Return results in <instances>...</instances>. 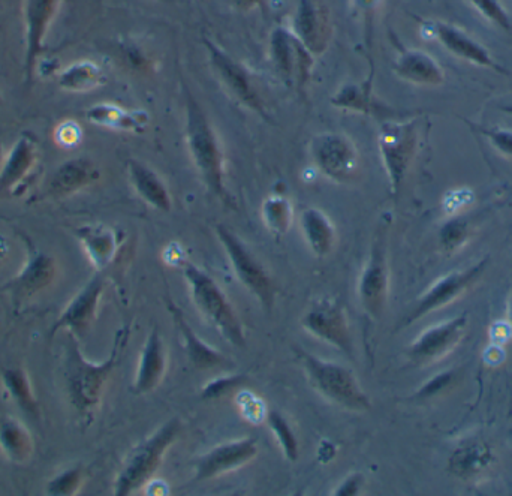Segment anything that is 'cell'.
<instances>
[{"instance_id": "obj_10", "label": "cell", "mask_w": 512, "mask_h": 496, "mask_svg": "<svg viewBox=\"0 0 512 496\" xmlns=\"http://www.w3.org/2000/svg\"><path fill=\"white\" fill-rule=\"evenodd\" d=\"M384 230H379L370 248L369 257L358 279V300L361 308L373 320H381L390 293V267Z\"/></svg>"}, {"instance_id": "obj_41", "label": "cell", "mask_w": 512, "mask_h": 496, "mask_svg": "<svg viewBox=\"0 0 512 496\" xmlns=\"http://www.w3.org/2000/svg\"><path fill=\"white\" fill-rule=\"evenodd\" d=\"M469 126H471L474 131H477L478 134L486 137L489 143L492 144L501 155L512 159V131H510V129L499 128V126L486 128V126H478L474 125V123H469Z\"/></svg>"}, {"instance_id": "obj_36", "label": "cell", "mask_w": 512, "mask_h": 496, "mask_svg": "<svg viewBox=\"0 0 512 496\" xmlns=\"http://www.w3.org/2000/svg\"><path fill=\"white\" fill-rule=\"evenodd\" d=\"M472 231H474V227H472L471 219L466 216H451L439 230V242H441L442 249L447 254H457L471 240Z\"/></svg>"}, {"instance_id": "obj_7", "label": "cell", "mask_w": 512, "mask_h": 496, "mask_svg": "<svg viewBox=\"0 0 512 496\" xmlns=\"http://www.w3.org/2000/svg\"><path fill=\"white\" fill-rule=\"evenodd\" d=\"M216 237L224 248L225 255L230 261L231 269L236 273L240 284L258 299L259 305L267 312L274 306L276 288L261 261L252 254L245 242L234 231L225 225L215 227Z\"/></svg>"}, {"instance_id": "obj_22", "label": "cell", "mask_w": 512, "mask_h": 496, "mask_svg": "<svg viewBox=\"0 0 512 496\" xmlns=\"http://www.w3.org/2000/svg\"><path fill=\"white\" fill-rule=\"evenodd\" d=\"M167 372V348L158 329H153L141 348L132 393L143 396L158 389Z\"/></svg>"}, {"instance_id": "obj_32", "label": "cell", "mask_w": 512, "mask_h": 496, "mask_svg": "<svg viewBox=\"0 0 512 496\" xmlns=\"http://www.w3.org/2000/svg\"><path fill=\"white\" fill-rule=\"evenodd\" d=\"M33 438L27 426L17 417L0 419V452L12 464L23 465L32 458Z\"/></svg>"}, {"instance_id": "obj_29", "label": "cell", "mask_w": 512, "mask_h": 496, "mask_svg": "<svg viewBox=\"0 0 512 496\" xmlns=\"http://www.w3.org/2000/svg\"><path fill=\"white\" fill-rule=\"evenodd\" d=\"M495 455L486 443L468 441L451 455L448 470L463 482H475L492 470Z\"/></svg>"}, {"instance_id": "obj_37", "label": "cell", "mask_w": 512, "mask_h": 496, "mask_svg": "<svg viewBox=\"0 0 512 496\" xmlns=\"http://www.w3.org/2000/svg\"><path fill=\"white\" fill-rule=\"evenodd\" d=\"M268 428L273 432L277 444L282 449L283 455L289 462H295L298 459V440L295 437L294 429L289 425L288 420L285 419L279 411L271 410L265 417Z\"/></svg>"}, {"instance_id": "obj_38", "label": "cell", "mask_w": 512, "mask_h": 496, "mask_svg": "<svg viewBox=\"0 0 512 496\" xmlns=\"http://www.w3.org/2000/svg\"><path fill=\"white\" fill-rule=\"evenodd\" d=\"M86 471L83 467L66 468L53 477L45 486V494L50 496H74L83 488Z\"/></svg>"}, {"instance_id": "obj_19", "label": "cell", "mask_w": 512, "mask_h": 496, "mask_svg": "<svg viewBox=\"0 0 512 496\" xmlns=\"http://www.w3.org/2000/svg\"><path fill=\"white\" fill-rule=\"evenodd\" d=\"M432 29L433 36L444 45L445 50L459 59L466 60L475 66L490 69L498 74L508 75L510 72L495 60L490 51L480 42L475 41L465 30L453 24L444 23V21H432L426 23Z\"/></svg>"}, {"instance_id": "obj_45", "label": "cell", "mask_w": 512, "mask_h": 496, "mask_svg": "<svg viewBox=\"0 0 512 496\" xmlns=\"http://www.w3.org/2000/svg\"><path fill=\"white\" fill-rule=\"evenodd\" d=\"M364 476L360 473L349 474L339 488L334 489V496H357L364 488Z\"/></svg>"}, {"instance_id": "obj_28", "label": "cell", "mask_w": 512, "mask_h": 496, "mask_svg": "<svg viewBox=\"0 0 512 496\" xmlns=\"http://www.w3.org/2000/svg\"><path fill=\"white\" fill-rule=\"evenodd\" d=\"M84 116L92 125L113 129V131L132 132V134H143L150 123V114L147 111L140 110V108L125 110V108L110 104V102L92 105L87 108Z\"/></svg>"}, {"instance_id": "obj_24", "label": "cell", "mask_w": 512, "mask_h": 496, "mask_svg": "<svg viewBox=\"0 0 512 496\" xmlns=\"http://www.w3.org/2000/svg\"><path fill=\"white\" fill-rule=\"evenodd\" d=\"M393 69L400 80L417 86H441L445 83V72L438 60L417 48L400 47Z\"/></svg>"}, {"instance_id": "obj_27", "label": "cell", "mask_w": 512, "mask_h": 496, "mask_svg": "<svg viewBox=\"0 0 512 496\" xmlns=\"http://www.w3.org/2000/svg\"><path fill=\"white\" fill-rule=\"evenodd\" d=\"M38 159V144L30 134H21L3 161L0 191H12L27 179Z\"/></svg>"}, {"instance_id": "obj_17", "label": "cell", "mask_w": 512, "mask_h": 496, "mask_svg": "<svg viewBox=\"0 0 512 496\" xmlns=\"http://www.w3.org/2000/svg\"><path fill=\"white\" fill-rule=\"evenodd\" d=\"M62 0H23L24 27H26V54L24 78L30 84L38 69L39 57L44 53L45 38L51 23L59 12Z\"/></svg>"}, {"instance_id": "obj_23", "label": "cell", "mask_w": 512, "mask_h": 496, "mask_svg": "<svg viewBox=\"0 0 512 496\" xmlns=\"http://www.w3.org/2000/svg\"><path fill=\"white\" fill-rule=\"evenodd\" d=\"M101 177L98 165L92 159L72 158L62 162L51 174L47 192L51 197H69L98 182Z\"/></svg>"}, {"instance_id": "obj_16", "label": "cell", "mask_w": 512, "mask_h": 496, "mask_svg": "<svg viewBox=\"0 0 512 496\" xmlns=\"http://www.w3.org/2000/svg\"><path fill=\"white\" fill-rule=\"evenodd\" d=\"M469 315L462 314L424 330L408 350L409 359L417 365H433L453 353L465 339Z\"/></svg>"}, {"instance_id": "obj_40", "label": "cell", "mask_w": 512, "mask_h": 496, "mask_svg": "<svg viewBox=\"0 0 512 496\" xmlns=\"http://www.w3.org/2000/svg\"><path fill=\"white\" fill-rule=\"evenodd\" d=\"M245 375H228V377L216 378L210 381L201 390V399L206 401H215V399L224 398L228 393L234 392L239 389L242 384H245Z\"/></svg>"}, {"instance_id": "obj_46", "label": "cell", "mask_w": 512, "mask_h": 496, "mask_svg": "<svg viewBox=\"0 0 512 496\" xmlns=\"http://www.w3.org/2000/svg\"><path fill=\"white\" fill-rule=\"evenodd\" d=\"M382 0H352V9L364 18L367 26H372L373 17L379 9Z\"/></svg>"}, {"instance_id": "obj_48", "label": "cell", "mask_w": 512, "mask_h": 496, "mask_svg": "<svg viewBox=\"0 0 512 496\" xmlns=\"http://www.w3.org/2000/svg\"><path fill=\"white\" fill-rule=\"evenodd\" d=\"M508 326H510L512 332V293L510 300H508Z\"/></svg>"}, {"instance_id": "obj_2", "label": "cell", "mask_w": 512, "mask_h": 496, "mask_svg": "<svg viewBox=\"0 0 512 496\" xmlns=\"http://www.w3.org/2000/svg\"><path fill=\"white\" fill-rule=\"evenodd\" d=\"M185 92V141L192 164L212 194L231 206L234 204L225 182V155L221 138L209 116L188 87Z\"/></svg>"}, {"instance_id": "obj_52", "label": "cell", "mask_w": 512, "mask_h": 496, "mask_svg": "<svg viewBox=\"0 0 512 496\" xmlns=\"http://www.w3.org/2000/svg\"><path fill=\"white\" fill-rule=\"evenodd\" d=\"M2 102H3L2 93H0V104H2Z\"/></svg>"}, {"instance_id": "obj_34", "label": "cell", "mask_w": 512, "mask_h": 496, "mask_svg": "<svg viewBox=\"0 0 512 496\" xmlns=\"http://www.w3.org/2000/svg\"><path fill=\"white\" fill-rule=\"evenodd\" d=\"M2 386L6 396L27 414L38 413V401L29 375L23 368H8L2 372Z\"/></svg>"}, {"instance_id": "obj_43", "label": "cell", "mask_w": 512, "mask_h": 496, "mask_svg": "<svg viewBox=\"0 0 512 496\" xmlns=\"http://www.w3.org/2000/svg\"><path fill=\"white\" fill-rule=\"evenodd\" d=\"M237 404H239L240 410L243 411V417H245L248 422L254 423V425L264 422L265 417H267L264 404H262L261 399L255 396L254 393L243 392L242 395L239 396V402H237Z\"/></svg>"}, {"instance_id": "obj_1", "label": "cell", "mask_w": 512, "mask_h": 496, "mask_svg": "<svg viewBox=\"0 0 512 496\" xmlns=\"http://www.w3.org/2000/svg\"><path fill=\"white\" fill-rule=\"evenodd\" d=\"M131 338V326L117 330L110 356L102 363H93L84 357L80 341L69 333L65 350V387L72 407L80 414H90L101 404L105 387L119 366L123 351Z\"/></svg>"}, {"instance_id": "obj_14", "label": "cell", "mask_w": 512, "mask_h": 496, "mask_svg": "<svg viewBox=\"0 0 512 496\" xmlns=\"http://www.w3.org/2000/svg\"><path fill=\"white\" fill-rule=\"evenodd\" d=\"M268 53L271 63L283 81L288 84L297 81L298 86L307 83L312 74L315 56L292 35L288 26L274 27L270 35Z\"/></svg>"}, {"instance_id": "obj_49", "label": "cell", "mask_w": 512, "mask_h": 496, "mask_svg": "<svg viewBox=\"0 0 512 496\" xmlns=\"http://www.w3.org/2000/svg\"><path fill=\"white\" fill-rule=\"evenodd\" d=\"M5 150H3L2 143H0V171H2L3 161H5Z\"/></svg>"}, {"instance_id": "obj_47", "label": "cell", "mask_w": 512, "mask_h": 496, "mask_svg": "<svg viewBox=\"0 0 512 496\" xmlns=\"http://www.w3.org/2000/svg\"><path fill=\"white\" fill-rule=\"evenodd\" d=\"M231 6L237 11L249 12L254 9H264L265 0H230Z\"/></svg>"}, {"instance_id": "obj_20", "label": "cell", "mask_w": 512, "mask_h": 496, "mask_svg": "<svg viewBox=\"0 0 512 496\" xmlns=\"http://www.w3.org/2000/svg\"><path fill=\"white\" fill-rule=\"evenodd\" d=\"M292 35L313 54L324 53L330 39L328 17L324 9L313 0H300L289 23Z\"/></svg>"}, {"instance_id": "obj_11", "label": "cell", "mask_w": 512, "mask_h": 496, "mask_svg": "<svg viewBox=\"0 0 512 496\" xmlns=\"http://www.w3.org/2000/svg\"><path fill=\"white\" fill-rule=\"evenodd\" d=\"M204 47L209 53L213 71L218 75L222 86L228 90L237 102L254 111L259 116L265 117L264 101L256 89L254 78L243 63L234 59L230 53L219 47L212 39H203Z\"/></svg>"}, {"instance_id": "obj_35", "label": "cell", "mask_w": 512, "mask_h": 496, "mask_svg": "<svg viewBox=\"0 0 512 496\" xmlns=\"http://www.w3.org/2000/svg\"><path fill=\"white\" fill-rule=\"evenodd\" d=\"M261 219L271 234L277 237L285 236L294 222V207L283 195H271L262 203Z\"/></svg>"}, {"instance_id": "obj_51", "label": "cell", "mask_w": 512, "mask_h": 496, "mask_svg": "<svg viewBox=\"0 0 512 496\" xmlns=\"http://www.w3.org/2000/svg\"><path fill=\"white\" fill-rule=\"evenodd\" d=\"M158 2L171 3V2H173V0H158Z\"/></svg>"}, {"instance_id": "obj_12", "label": "cell", "mask_w": 512, "mask_h": 496, "mask_svg": "<svg viewBox=\"0 0 512 496\" xmlns=\"http://www.w3.org/2000/svg\"><path fill=\"white\" fill-rule=\"evenodd\" d=\"M301 326L319 341L354 359V339L340 303L334 300L315 303L301 318Z\"/></svg>"}, {"instance_id": "obj_30", "label": "cell", "mask_w": 512, "mask_h": 496, "mask_svg": "<svg viewBox=\"0 0 512 496\" xmlns=\"http://www.w3.org/2000/svg\"><path fill=\"white\" fill-rule=\"evenodd\" d=\"M301 236L316 258H325L336 245V228L331 219L316 207H307L298 218Z\"/></svg>"}, {"instance_id": "obj_6", "label": "cell", "mask_w": 512, "mask_h": 496, "mask_svg": "<svg viewBox=\"0 0 512 496\" xmlns=\"http://www.w3.org/2000/svg\"><path fill=\"white\" fill-rule=\"evenodd\" d=\"M378 147L391 192L397 195L417 153V119H385L379 126Z\"/></svg>"}, {"instance_id": "obj_9", "label": "cell", "mask_w": 512, "mask_h": 496, "mask_svg": "<svg viewBox=\"0 0 512 496\" xmlns=\"http://www.w3.org/2000/svg\"><path fill=\"white\" fill-rule=\"evenodd\" d=\"M489 263V257L483 258V260L478 261L469 269L448 273V275L442 276L438 281L433 282L424 291L423 296L418 299L417 305L409 312L408 317H405V320L402 321L399 327L411 326L412 323L421 320L426 315L456 302L457 299H460L463 294L468 293L483 278Z\"/></svg>"}, {"instance_id": "obj_26", "label": "cell", "mask_w": 512, "mask_h": 496, "mask_svg": "<svg viewBox=\"0 0 512 496\" xmlns=\"http://www.w3.org/2000/svg\"><path fill=\"white\" fill-rule=\"evenodd\" d=\"M128 177L138 197L159 212H171L173 198L162 177L144 162L137 159L128 161Z\"/></svg>"}, {"instance_id": "obj_21", "label": "cell", "mask_w": 512, "mask_h": 496, "mask_svg": "<svg viewBox=\"0 0 512 496\" xmlns=\"http://www.w3.org/2000/svg\"><path fill=\"white\" fill-rule=\"evenodd\" d=\"M167 309L179 330L180 338L183 341L186 354H188L189 362L198 371H210V369H228L231 368V362L219 353L215 348L210 347L209 344L200 339V336L194 332L189 321L186 320L185 314L182 309L173 302L167 300Z\"/></svg>"}, {"instance_id": "obj_18", "label": "cell", "mask_w": 512, "mask_h": 496, "mask_svg": "<svg viewBox=\"0 0 512 496\" xmlns=\"http://www.w3.org/2000/svg\"><path fill=\"white\" fill-rule=\"evenodd\" d=\"M258 456V441L240 438L219 444L195 461V480L207 482L251 464Z\"/></svg>"}, {"instance_id": "obj_44", "label": "cell", "mask_w": 512, "mask_h": 496, "mask_svg": "<svg viewBox=\"0 0 512 496\" xmlns=\"http://www.w3.org/2000/svg\"><path fill=\"white\" fill-rule=\"evenodd\" d=\"M456 381V372L454 371H445L442 374L436 375L432 380L427 381L426 384H423L420 390L417 392L418 399H430L435 398V396L441 395L444 393L451 384Z\"/></svg>"}, {"instance_id": "obj_39", "label": "cell", "mask_w": 512, "mask_h": 496, "mask_svg": "<svg viewBox=\"0 0 512 496\" xmlns=\"http://www.w3.org/2000/svg\"><path fill=\"white\" fill-rule=\"evenodd\" d=\"M481 17L486 18L493 26L508 33L512 38V21L501 0H468Z\"/></svg>"}, {"instance_id": "obj_8", "label": "cell", "mask_w": 512, "mask_h": 496, "mask_svg": "<svg viewBox=\"0 0 512 496\" xmlns=\"http://www.w3.org/2000/svg\"><path fill=\"white\" fill-rule=\"evenodd\" d=\"M310 159L316 170L337 185H349L360 176V152L342 132H321L310 140Z\"/></svg>"}, {"instance_id": "obj_13", "label": "cell", "mask_w": 512, "mask_h": 496, "mask_svg": "<svg viewBox=\"0 0 512 496\" xmlns=\"http://www.w3.org/2000/svg\"><path fill=\"white\" fill-rule=\"evenodd\" d=\"M105 290V278L101 272L89 279L65 306L56 323L51 326L48 338L53 339L57 333L66 330L80 341L92 329L98 317L99 305Z\"/></svg>"}, {"instance_id": "obj_25", "label": "cell", "mask_w": 512, "mask_h": 496, "mask_svg": "<svg viewBox=\"0 0 512 496\" xmlns=\"http://www.w3.org/2000/svg\"><path fill=\"white\" fill-rule=\"evenodd\" d=\"M74 234L98 272L113 264L120 246V236L114 228L101 224L81 225Z\"/></svg>"}, {"instance_id": "obj_33", "label": "cell", "mask_w": 512, "mask_h": 496, "mask_svg": "<svg viewBox=\"0 0 512 496\" xmlns=\"http://www.w3.org/2000/svg\"><path fill=\"white\" fill-rule=\"evenodd\" d=\"M105 81L107 74L101 65L93 60H78L60 72L57 86L69 93H86L104 86Z\"/></svg>"}, {"instance_id": "obj_50", "label": "cell", "mask_w": 512, "mask_h": 496, "mask_svg": "<svg viewBox=\"0 0 512 496\" xmlns=\"http://www.w3.org/2000/svg\"><path fill=\"white\" fill-rule=\"evenodd\" d=\"M501 110L504 111V113L510 114V116H512V104L504 105V107H501Z\"/></svg>"}, {"instance_id": "obj_5", "label": "cell", "mask_w": 512, "mask_h": 496, "mask_svg": "<svg viewBox=\"0 0 512 496\" xmlns=\"http://www.w3.org/2000/svg\"><path fill=\"white\" fill-rule=\"evenodd\" d=\"M295 356L303 366L307 381L322 398L337 407L354 413H366L372 408L369 395L361 389L351 369L339 363L327 362L295 347Z\"/></svg>"}, {"instance_id": "obj_15", "label": "cell", "mask_w": 512, "mask_h": 496, "mask_svg": "<svg viewBox=\"0 0 512 496\" xmlns=\"http://www.w3.org/2000/svg\"><path fill=\"white\" fill-rule=\"evenodd\" d=\"M26 242V261L23 269L6 282L3 290L8 291L15 305L27 302L50 287L56 279L57 264L51 255L36 248L29 239Z\"/></svg>"}, {"instance_id": "obj_4", "label": "cell", "mask_w": 512, "mask_h": 496, "mask_svg": "<svg viewBox=\"0 0 512 496\" xmlns=\"http://www.w3.org/2000/svg\"><path fill=\"white\" fill-rule=\"evenodd\" d=\"M180 431V420L171 419L135 446L114 480V495L129 496L146 488L161 468L168 450L176 443Z\"/></svg>"}, {"instance_id": "obj_42", "label": "cell", "mask_w": 512, "mask_h": 496, "mask_svg": "<svg viewBox=\"0 0 512 496\" xmlns=\"http://www.w3.org/2000/svg\"><path fill=\"white\" fill-rule=\"evenodd\" d=\"M83 140V129L74 120H65L54 129V141L63 149H74Z\"/></svg>"}, {"instance_id": "obj_31", "label": "cell", "mask_w": 512, "mask_h": 496, "mask_svg": "<svg viewBox=\"0 0 512 496\" xmlns=\"http://www.w3.org/2000/svg\"><path fill=\"white\" fill-rule=\"evenodd\" d=\"M373 74L363 83H346L339 87L331 96L330 104L339 110L352 111V113L366 114V116H379L387 113L384 105L376 99L373 93Z\"/></svg>"}, {"instance_id": "obj_3", "label": "cell", "mask_w": 512, "mask_h": 496, "mask_svg": "<svg viewBox=\"0 0 512 496\" xmlns=\"http://www.w3.org/2000/svg\"><path fill=\"white\" fill-rule=\"evenodd\" d=\"M183 276L192 302L204 318L221 333L225 341L237 348H246V333L236 309L218 282L192 263L183 264Z\"/></svg>"}]
</instances>
